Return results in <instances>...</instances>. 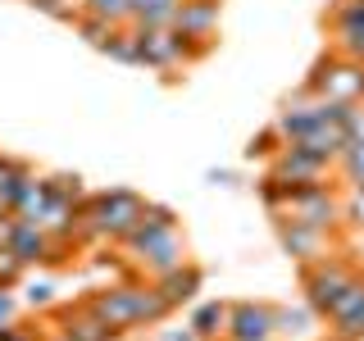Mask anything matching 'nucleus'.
Returning a JSON list of instances; mask_svg holds the SVG:
<instances>
[{"label":"nucleus","instance_id":"obj_12","mask_svg":"<svg viewBox=\"0 0 364 341\" xmlns=\"http://www.w3.org/2000/svg\"><path fill=\"white\" fill-rule=\"evenodd\" d=\"M9 250L23 259V269H37V264H55V259L64 255V246L55 242L46 227L37 223H23L18 219V232H14V242H9Z\"/></svg>","mask_w":364,"mask_h":341},{"label":"nucleus","instance_id":"obj_19","mask_svg":"<svg viewBox=\"0 0 364 341\" xmlns=\"http://www.w3.org/2000/svg\"><path fill=\"white\" fill-rule=\"evenodd\" d=\"M100 55H109V60H119V64H141V37H136V23L114 28L109 41L100 45Z\"/></svg>","mask_w":364,"mask_h":341},{"label":"nucleus","instance_id":"obj_5","mask_svg":"<svg viewBox=\"0 0 364 341\" xmlns=\"http://www.w3.org/2000/svg\"><path fill=\"white\" fill-rule=\"evenodd\" d=\"M360 278V269L341 255H323L314 264H301V287H305V301L318 310V318H328V310L341 301V291Z\"/></svg>","mask_w":364,"mask_h":341},{"label":"nucleus","instance_id":"obj_6","mask_svg":"<svg viewBox=\"0 0 364 341\" xmlns=\"http://www.w3.org/2000/svg\"><path fill=\"white\" fill-rule=\"evenodd\" d=\"M273 219H291V223L318 227V232H333L341 223V196L328 182H305V187H291L282 214H273Z\"/></svg>","mask_w":364,"mask_h":341},{"label":"nucleus","instance_id":"obj_4","mask_svg":"<svg viewBox=\"0 0 364 341\" xmlns=\"http://www.w3.org/2000/svg\"><path fill=\"white\" fill-rule=\"evenodd\" d=\"M305 91H314V96H323V100H337V105H364V64L328 50L323 60L310 68Z\"/></svg>","mask_w":364,"mask_h":341},{"label":"nucleus","instance_id":"obj_22","mask_svg":"<svg viewBox=\"0 0 364 341\" xmlns=\"http://www.w3.org/2000/svg\"><path fill=\"white\" fill-rule=\"evenodd\" d=\"M337 168H341V178H346L350 187H364V141H346Z\"/></svg>","mask_w":364,"mask_h":341},{"label":"nucleus","instance_id":"obj_18","mask_svg":"<svg viewBox=\"0 0 364 341\" xmlns=\"http://www.w3.org/2000/svg\"><path fill=\"white\" fill-rule=\"evenodd\" d=\"M182 0H132V23L136 28H173Z\"/></svg>","mask_w":364,"mask_h":341},{"label":"nucleus","instance_id":"obj_32","mask_svg":"<svg viewBox=\"0 0 364 341\" xmlns=\"http://www.w3.org/2000/svg\"><path fill=\"white\" fill-rule=\"evenodd\" d=\"M14 310H18V305H14V296H9V287H0V328L14 323Z\"/></svg>","mask_w":364,"mask_h":341},{"label":"nucleus","instance_id":"obj_36","mask_svg":"<svg viewBox=\"0 0 364 341\" xmlns=\"http://www.w3.org/2000/svg\"><path fill=\"white\" fill-rule=\"evenodd\" d=\"M328 341H346V337H328Z\"/></svg>","mask_w":364,"mask_h":341},{"label":"nucleus","instance_id":"obj_34","mask_svg":"<svg viewBox=\"0 0 364 341\" xmlns=\"http://www.w3.org/2000/svg\"><path fill=\"white\" fill-rule=\"evenodd\" d=\"M210 182H214V187H237V173H228V168H214Z\"/></svg>","mask_w":364,"mask_h":341},{"label":"nucleus","instance_id":"obj_7","mask_svg":"<svg viewBox=\"0 0 364 341\" xmlns=\"http://www.w3.org/2000/svg\"><path fill=\"white\" fill-rule=\"evenodd\" d=\"M136 37H141V64L164 77H173V68H182V64L205 60L178 28H136Z\"/></svg>","mask_w":364,"mask_h":341},{"label":"nucleus","instance_id":"obj_26","mask_svg":"<svg viewBox=\"0 0 364 341\" xmlns=\"http://www.w3.org/2000/svg\"><path fill=\"white\" fill-rule=\"evenodd\" d=\"M23 273H28V269H23V259L9 246H0V287H14V282H23Z\"/></svg>","mask_w":364,"mask_h":341},{"label":"nucleus","instance_id":"obj_2","mask_svg":"<svg viewBox=\"0 0 364 341\" xmlns=\"http://www.w3.org/2000/svg\"><path fill=\"white\" fill-rule=\"evenodd\" d=\"M146 223V200L128 187L96 191L82 200V242H128Z\"/></svg>","mask_w":364,"mask_h":341},{"label":"nucleus","instance_id":"obj_33","mask_svg":"<svg viewBox=\"0 0 364 341\" xmlns=\"http://www.w3.org/2000/svg\"><path fill=\"white\" fill-rule=\"evenodd\" d=\"M159 341H200V337H196V328L187 323V328H164V332H159Z\"/></svg>","mask_w":364,"mask_h":341},{"label":"nucleus","instance_id":"obj_30","mask_svg":"<svg viewBox=\"0 0 364 341\" xmlns=\"http://www.w3.org/2000/svg\"><path fill=\"white\" fill-rule=\"evenodd\" d=\"M14 232H18V214L14 210H0V246L14 242Z\"/></svg>","mask_w":364,"mask_h":341},{"label":"nucleus","instance_id":"obj_28","mask_svg":"<svg viewBox=\"0 0 364 341\" xmlns=\"http://www.w3.org/2000/svg\"><path fill=\"white\" fill-rule=\"evenodd\" d=\"M23 301H28V305H37V310H46V305L55 301V287H50L46 278H41V282L32 278V282H28V291H23Z\"/></svg>","mask_w":364,"mask_h":341},{"label":"nucleus","instance_id":"obj_31","mask_svg":"<svg viewBox=\"0 0 364 341\" xmlns=\"http://www.w3.org/2000/svg\"><path fill=\"white\" fill-rule=\"evenodd\" d=\"M0 341H46V337L28 332V328H14V323H5V328H0Z\"/></svg>","mask_w":364,"mask_h":341},{"label":"nucleus","instance_id":"obj_10","mask_svg":"<svg viewBox=\"0 0 364 341\" xmlns=\"http://www.w3.org/2000/svg\"><path fill=\"white\" fill-rule=\"evenodd\" d=\"M55 328H60L68 341H123L119 328H109L87 301H77V305H60V310H55Z\"/></svg>","mask_w":364,"mask_h":341},{"label":"nucleus","instance_id":"obj_11","mask_svg":"<svg viewBox=\"0 0 364 341\" xmlns=\"http://www.w3.org/2000/svg\"><path fill=\"white\" fill-rule=\"evenodd\" d=\"M328 168H333V164H323V159L310 155L305 146H282V151L269 159V173H273V178H282V182H301V187H305V182H323V178H328Z\"/></svg>","mask_w":364,"mask_h":341},{"label":"nucleus","instance_id":"obj_20","mask_svg":"<svg viewBox=\"0 0 364 341\" xmlns=\"http://www.w3.org/2000/svg\"><path fill=\"white\" fill-rule=\"evenodd\" d=\"M23 178H32V168L23 164V159H9L0 155V205H9V196L23 187Z\"/></svg>","mask_w":364,"mask_h":341},{"label":"nucleus","instance_id":"obj_24","mask_svg":"<svg viewBox=\"0 0 364 341\" xmlns=\"http://www.w3.org/2000/svg\"><path fill=\"white\" fill-rule=\"evenodd\" d=\"M73 28H77V32H82V37H87V41H91V45H96V50H100V45L109 41L114 23H109V18H100V14H87V9H82V14H77V23H73Z\"/></svg>","mask_w":364,"mask_h":341},{"label":"nucleus","instance_id":"obj_13","mask_svg":"<svg viewBox=\"0 0 364 341\" xmlns=\"http://www.w3.org/2000/svg\"><path fill=\"white\" fill-rule=\"evenodd\" d=\"M273 227H278L282 250H287L291 259H301V264H314V259H323L328 237H333V232H318V227H305V223H291V219H273Z\"/></svg>","mask_w":364,"mask_h":341},{"label":"nucleus","instance_id":"obj_35","mask_svg":"<svg viewBox=\"0 0 364 341\" xmlns=\"http://www.w3.org/2000/svg\"><path fill=\"white\" fill-rule=\"evenodd\" d=\"M46 341H68V337H64V332H55V337H46Z\"/></svg>","mask_w":364,"mask_h":341},{"label":"nucleus","instance_id":"obj_8","mask_svg":"<svg viewBox=\"0 0 364 341\" xmlns=\"http://www.w3.org/2000/svg\"><path fill=\"white\" fill-rule=\"evenodd\" d=\"M223 341H278V305L237 301L232 310H228Z\"/></svg>","mask_w":364,"mask_h":341},{"label":"nucleus","instance_id":"obj_14","mask_svg":"<svg viewBox=\"0 0 364 341\" xmlns=\"http://www.w3.org/2000/svg\"><path fill=\"white\" fill-rule=\"evenodd\" d=\"M328 328L333 337H360L364 332V273L341 291V301L328 310Z\"/></svg>","mask_w":364,"mask_h":341},{"label":"nucleus","instance_id":"obj_27","mask_svg":"<svg viewBox=\"0 0 364 341\" xmlns=\"http://www.w3.org/2000/svg\"><path fill=\"white\" fill-rule=\"evenodd\" d=\"M341 223L364 227V187H350V196H341Z\"/></svg>","mask_w":364,"mask_h":341},{"label":"nucleus","instance_id":"obj_29","mask_svg":"<svg viewBox=\"0 0 364 341\" xmlns=\"http://www.w3.org/2000/svg\"><path fill=\"white\" fill-rule=\"evenodd\" d=\"M146 223L151 227H178V214L168 210V205H159V200H146Z\"/></svg>","mask_w":364,"mask_h":341},{"label":"nucleus","instance_id":"obj_9","mask_svg":"<svg viewBox=\"0 0 364 341\" xmlns=\"http://www.w3.org/2000/svg\"><path fill=\"white\" fill-rule=\"evenodd\" d=\"M173 28L196 45L200 55H210L214 37H219V0H182L178 14H173Z\"/></svg>","mask_w":364,"mask_h":341},{"label":"nucleus","instance_id":"obj_17","mask_svg":"<svg viewBox=\"0 0 364 341\" xmlns=\"http://www.w3.org/2000/svg\"><path fill=\"white\" fill-rule=\"evenodd\" d=\"M314 318H318V310L310 301H305V305H278V337H291V341L310 337Z\"/></svg>","mask_w":364,"mask_h":341},{"label":"nucleus","instance_id":"obj_21","mask_svg":"<svg viewBox=\"0 0 364 341\" xmlns=\"http://www.w3.org/2000/svg\"><path fill=\"white\" fill-rule=\"evenodd\" d=\"M82 9H87V14L109 18L114 28H128V23H132V0H82Z\"/></svg>","mask_w":364,"mask_h":341},{"label":"nucleus","instance_id":"obj_25","mask_svg":"<svg viewBox=\"0 0 364 341\" xmlns=\"http://www.w3.org/2000/svg\"><path fill=\"white\" fill-rule=\"evenodd\" d=\"M32 9H41L46 18H60V23H77L82 14V0H28Z\"/></svg>","mask_w":364,"mask_h":341},{"label":"nucleus","instance_id":"obj_16","mask_svg":"<svg viewBox=\"0 0 364 341\" xmlns=\"http://www.w3.org/2000/svg\"><path fill=\"white\" fill-rule=\"evenodd\" d=\"M228 310H232V305H223V301H205V305H196V310H191L187 323L196 328V337H200V341H223V332H228Z\"/></svg>","mask_w":364,"mask_h":341},{"label":"nucleus","instance_id":"obj_3","mask_svg":"<svg viewBox=\"0 0 364 341\" xmlns=\"http://www.w3.org/2000/svg\"><path fill=\"white\" fill-rule=\"evenodd\" d=\"M119 246L128 250V264L141 269L151 282L164 278L168 269L187 264V237H182L178 227H151V223H141L128 242H119Z\"/></svg>","mask_w":364,"mask_h":341},{"label":"nucleus","instance_id":"obj_1","mask_svg":"<svg viewBox=\"0 0 364 341\" xmlns=\"http://www.w3.org/2000/svg\"><path fill=\"white\" fill-rule=\"evenodd\" d=\"M87 305L105 318L109 328H119L123 337H128L132 328H155V323H164V318L173 314V305L159 296L155 282H114V287L91 291Z\"/></svg>","mask_w":364,"mask_h":341},{"label":"nucleus","instance_id":"obj_23","mask_svg":"<svg viewBox=\"0 0 364 341\" xmlns=\"http://www.w3.org/2000/svg\"><path fill=\"white\" fill-rule=\"evenodd\" d=\"M46 187H50V196H55V200H73V205H82V200H87L82 178H73V173H46Z\"/></svg>","mask_w":364,"mask_h":341},{"label":"nucleus","instance_id":"obj_15","mask_svg":"<svg viewBox=\"0 0 364 341\" xmlns=\"http://www.w3.org/2000/svg\"><path fill=\"white\" fill-rule=\"evenodd\" d=\"M155 287H159V296H164L173 310H182V305L196 301V291L205 287V278H200L196 264H178V269H168L164 278H155Z\"/></svg>","mask_w":364,"mask_h":341}]
</instances>
